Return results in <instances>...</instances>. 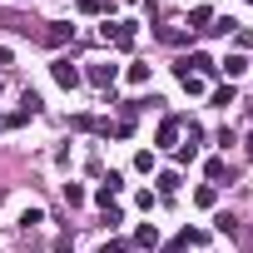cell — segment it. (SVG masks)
Listing matches in <instances>:
<instances>
[{
    "label": "cell",
    "instance_id": "cell-5",
    "mask_svg": "<svg viewBox=\"0 0 253 253\" xmlns=\"http://www.w3.org/2000/svg\"><path fill=\"white\" fill-rule=\"evenodd\" d=\"M179 129H184V119L169 114V119L159 124V149H179Z\"/></svg>",
    "mask_w": 253,
    "mask_h": 253
},
{
    "label": "cell",
    "instance_id": "cell-10",
    "mask_svg": "<svg viewBox=\"0 0 253 253\" xmlns=\"http://www.w3.org/2000/svg\"><path fill=\"white\" fill-rule=\"evenodd\" d=\"M174 75H179V84H184L189 94H204V75H189V70H179V65H174Z\"/></svg>",
    "mask_w": 253,
    "mask_h": 253
},
{
    "label": "cell",
    "instance_id": "cell-14",
    "mask_svg": "<svg viewBox=\"0 0 253 253\" xmlns=\"http://www.w3.org/2000/svg\"><path fill=\"white\" fill-rule=\"evenodd\" d=\"M204 174H209L213 184H223V179H228V164H223V159H209V164H204Z\"/></svg>",
    "mask_w": 253,
    "mask_h": 253
},
{
    "label": "cell",
    "instance_id": "cell-12",
    "mask_svg": "<svg viewBox=\"0 0 253 253\" xmlns=\"http://www.w3.org/2000/svg\"><path fill=\"white\" fill-rule=\"evenodd\" d=\"M194 204H199V209H213V204H218V189H213V184L194 189Z\"/></svg>",
    "mask_w": 253,
    "mask_h": 253
},
{
    "label": "cell",
    "instance_id": "cell-18",
    "mask_svg": "<svg viewBox=\"0 0 253 253\" xmlns=\"http://www.w3.org/2000/svg\"><path fill=\"white\" fill-rule=\"evenodd\" d=\"M213 228H218V233H228V238H238V223H233L228 213H218V218H213Z\"/></svg>",
    "mask_w": 253,
    "mask_h": 253
},
{
    "label": "cell",
    "instance_id": "cell-13",
    "mask_svg": "<svg viewBox=\"0 0 253 253\" xmlns=\"http://www.w3.org/2000/svg\"><path fill=\"white\" fill-rule=\"evenodd\" d=\"M233 99H238V89H233V84H218V89H213V104H218V109H228Z\"/></svg>",
    "mask_w": 253,
    "mask_h": 253
},
{
    "label": "cell",
    "instance_id": "cell-23",
    "mask_svg": "<svg viewBox=\"0 0 253 253\" xmlns=\"http://www.w3.org/2000/svg\"><path fill=\"white\" fill-rule=\"evenodd\" d=\"M75 5H80L84 15H99V10H104V0H75Z\"/></svg>",
    "mask_w": 253,
    "mask_h": 253
},
{
    "label": "cell",
    "instance_id": "cell-3",
    "mask_svg": "<svg viewBox=\"0 0 253 253\" xmlns=\"http://www.w3.org/2000/svg\"><path fill=\"white\" fill-rule=\"evenodd\" d=\"M179 70H189V75H213V70H218V65H213V60H209V55H204V50H189V55H184V60H179Z\"/></svg>",
    "mask_w": 253,
    "mask_h": 253
},
{
    "label": "cell",
    "instance_id": "cell-27",
    "mask_svg": "<svg viewBox=\"0 0 253 253\" xmlns=\"http://www.w3.org/2000/svg\"><path fill=\"white\" fill-rule=\"evenodd\" d=\"M0 94H5V80H0Z\"/></svg>",
    "mask_w": 253,
    "mask_h": 253
},
{
    "label": "cell",
    "instance_id": "cell-17",
    "mask_svg": "<svg viewBox=\"0 0 253 253\" xmlns=\"http://www.w3.org/2000/svg\"><path fill=\"white\" fill-rule=\"evenodd\" d=\"M139 209L154 213V209H159V194H154V189H139Z\"/></svg>",
    "mask_w": 253,
    "mask_h": 253
},
{
    "label": "cell",
    "instance_id": "cell-9",
    "mask_svg": "<svg viewBox=\"0 0 253 253\" xmlns=\"http://www.w3.org/2000/svg\"><path fill=\"white\" fill-rule=\"evenodd\" d=\"M154 243H159V228L154 223H139L134 228V248H154Z\"/></svg>",
    "mask_w": 253,
    "mask_h": 253
},
{
    "label": "cell",
    "instance_id": "cell-11",
    "mask_svg": "<svg viewBox=\"0 0 253 253\" xmlns=\"http://www.w3.org/2000/svg\"><path fill=\"white\" fill-rule=\"evenodd\" d=\"M189 25H194V30H209V25H213V5H199V10L189 15Z\"/></svg>",
    "mask_w": 253,
    "mask_h": 253
},
{
    "label": "cell",
    "instance_id": "cell-16",
    "mask_svg": "<svg viewBox=\"0 0 253 253\" xmlns=\"http://www.w3.org/2000/svg\"><path fill=\"white\" fill-rule=\"evenodd\" d=\"M65 204L80 209V204H84V189H80V184H65Z\"/></svg>",
    "mask_w": 253,
    "mask_h": 253
},
{
    "label": "cell",
    "instance_id": "cell-7",
    "mask_svg": "<svg viewBox=\"0 0 253 253\" xmlns=\"http://www.w3.org/2000/svg\"><path fill=\"white\" fill-rule=\"evenodd\" d=\"M154 184H159V199H174V194H179V169H164Z\"/></svg>",
    "mask_w": 253,
    "mask_h": 253
},
{
    "label": "cell",
    "instance_id": "cell-4",
    "mask_svg": "<svg viewBox=\"0 0 253 253\" xmlns=\"http://www.w3.org/2000/svg\"><path fill=\"white\" fill-rule=\"evenodd\" d=\"M50 75H55V80H60L65 89H80V84H84V75H80V70L70 65V60H55V65H50Z\"/></svg>",
    "mask_w": 253,
    "mask_h": 253
},
{
    "label": "cell",
    "instance_id": "cell-6",
    "mask_svg": "<svg viewBox=\"0 0 253 253\" xmlns=\"http://www.w3.org/2000/svg\"><path fill=\"white\" fill-rule=\"evenodd\" d=\"M218 70H223V75H228V84H233V80H243V75H248V60H243V55H228Z\"/></svg>",
    "mask_w": 253,
    "mask_h": 253
},
{
    "label": "cell",
    "instance_id": "cell-21",
    "mask_svg": "<svg viewBox=\"0 0 253 253\" xmlns=\"http://www.w3.org/2000/svg\"><path fill=\"white\" fill-rule=\"evenodd\" d=\"M149 80V65H129V84H144Z\"/></svg>",
    "mask_w": 253,
    "mask_h": 253
},
{
    "label": "cell",
    "instance_id": "cell-1",
    "mask_svg": "<svg viewBox=\"0 0 253 253\" xmlns=\"http://www.w3.org/2000/svg\"><path fill=\"white\" fill-rule=\"evenodd\" d=\"M99 35H104L114 50H134V40H139V25H134V20H114V25H99Z\"/></svg>",
    "mask_w": 253,
    "mask_h": 253
},
{
    "label": "cell",
    "instance_id": "cell-28",
    "mask_svg": "<svg viewBox=\"0 0 253 253\" xmlns=\"http://www.w3.org/2000/svg\"><path fill=\"white\" fill-rule=\"evenodd\" d=\"M248 119H253V104H248Z\"/></svg>",
    "mask_w": 253,
    "mask_h": 253
},
{
    "label": "cell",
    "instance_id": "cell-25",
    "mask_svg": "<svg viewBox=\"0 0 253 253\" xmlns=\"http://www.w3.org/2000/svg\"><path fill=\"white\" fill-rule=\"evenodd\" d=\"M10 60H15V55H10V50H5V45H0V70H5V65H10Z\"/></svg>",
    "mask_w": 253,
    "mask_h": 253
},
{
    "label": "cell",
    "instance_id": "cell-24",
    "mask_svg": "<svg viewBox=\"0 0 253 253\" xmlns=\"http://www.w3.org/2000/svg\"><path fill=\"white\" fill-rule=\"evenodd\" d=\"M184 248H189V238H184V233H179L174 243H164V253H184Z\"/></svg>",
    "mask_w": 253,
    "mask_h": 253
},
{
    "label": "cell",
    "instance_id": "cell-22",
    "mask_svg": "<svg viewBox=\"0 0 253 253\" xmlns=\"http://www.w3.org/2000/svg\"><path fill=\"white\" fill-rule=\"evenodd\" d=\"M20 223H25V228H35V223H45V213H40V209H25V213H20Z\"/></svg>",
    "mask_w": 253,
    "mask_h": 253
},
{
    "label": "cell",
    "instance_id": "cell-19",
    "mask_svg": "<svg viewBox=\"0 0 253 253\" xmlns=\"http://www.w3.org/2000/svg\"><path fill=\"white\" fill-rule=\"evenodd\" d=\"M134 169H144V174H149V169H154V149H139V154H134Z\"/></svg>",
    "mask_w": 253,
    "mask_h": 253
},
{
    "label": "cell",
    "instance_id": "cell-2",
    "mask_svg": "<svg viewBox=\"0 0 253 253\" xmlns=\"http://www.w3.org/2000/svg\"><path fill=\"white\" fill-rule=\"evenodd\" d=\"M84 80H89L94 89H109V84L119 80V65H104V60H99V65H89V70H84Z\"/></svg>",
    "mask_w": 253,
    "mask_h": 253
},
{
    "label": "cell",
    "instance_id": "cell-20",
    "mask_svg": "<svg viewBox=\"0 0 253 253\" xmlns=\"http://www.w3.org/2000/svg\"><path fill=\"white\" fill-rule=\"evenodd\" d=\"M184 238H189V248H204V243H209V233H204V228H184Z\"/></svg>",
    "mask_w": 253,
    "mask_h": 253
},
{
    "label": "cell",
    "instance_id": "cell-8",
    "mask_svg": "<svg viewBox=\"0 0 253 253\" xmlns=\"http://www.w3.org/2000/svg\"><path fill=\"white\" fill-rule=\"evenodd\" d=\"M45 40H50V45H65V40H75V25H65V20H55V25L45 30Z\"/></svg>",
    "mask_w": 253,
    "mask_h": 253
},
{
    "label": "cell",
    "instance_id": "cell-15",
    "mask_svg": "<svg viewBox=\"0 0 253 253\" xmlns=\"http://www.w3.org/2000/svg\"><path fill=\"white\" fill-rule=\"evenodd\" d=\"M174 159H179V164H194V159H199V144H189V139H184V144L174 149Z\"/></svg>",
    "mask_w": 253,
    "mask_h": 253
},
{
    "label": "cell",
    "instance_id": "cell-26",
    "mask_svg": "<svg viewBox=\"0 0 253 253\" xmlns=\"http://www.w3.org/2000/svg\"><path fill=\"white\" fill-rule=\"evenodd\" d=\"M243 154H248V159H253V134H248V139H243Z\"/></svg>",
    "mask_w": 253,
    "mask_h": 253
}]
</instances>
